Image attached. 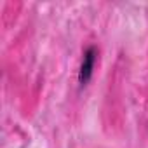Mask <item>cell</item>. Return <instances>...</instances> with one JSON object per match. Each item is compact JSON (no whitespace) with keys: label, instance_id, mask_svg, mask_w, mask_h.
<instances>
[{"label":"cell","instance_id":"cell-1","mask_svg":"<svg viewBox=\"0 0 148 148\" xmlns=\"http://www.w3.org/2000/svg\"><path fill=\"white\" fill-rule=\"evenodd\" d=\"M98 59V49L94 45L87 47L84 51V58L80 63V70H79V84L80 86H87L91 77H92V71H94V64Z\"/></svg>","mask_w":148,"mask_h":148}]
</instances>
